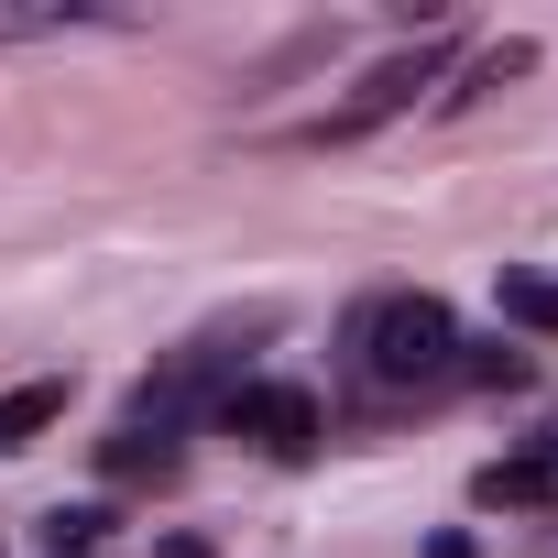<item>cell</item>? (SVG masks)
<instances>
[{
  "label": "cell",
  "mask_w": 558,
  "mask_h": 558,
  "mask_svg": "<svg viewBox=\"0 0 558 558\" xmlns=\"http://www.w3.org/2000/svg\"><path fill=\"white\" fill-rule=\"evenodd\" d=\"M362 362H373V384H427L460 362V329L438 296H384V307H362Z\"/></svg>",
  "instance_id": "1"
},
{
  "label": "cell",
  "mask_w": 558,
  "mask_h": 558,
  "mask_svg": "<svg viewBox=\"0 0 558 558\" xmlns=\"http://www.w3.org/2000/svg\"><path fill=\"white\" fill-rule=\"evenodd\" d=\"M219 427L252 438V449H274V460H307L318 449V395H296V384H230Z\"/></svg>",
  "instance_id": "2"
},
{
  "label": "cell",
  "mask_w": 558,
  "mask_h": 558,
  "mask_svg": "<svg viewBox=\"0 0 558 558\" xmlns=\"http://www.w3.org/2000/svg\"><path fill=\"white\" fill-rule=\"evenodd\" d=\"M438 66H449V45H416V56H384L329 121H318V143H351V132H373V121H395V110H416V88H438Z\"/></svg>",
  "instance_id": "3"
},
{
  "label": "cell",
  "mask_w": 558,
  "mask_h": 558,
  "mask_svg": "<svg viewBox=\"0 0 558 558\" xmlns=\"http://www.w3.org/2000/svg\"><path fill=\"white\" fill-rule=\"evenodd\" d=\"M471 504H493V514L558 504V460H547V449H525V460H482V471H471Z\"/></svg>",
  "instance_id": "4"
},
{
  "label": "cell",
  "mask_w": 558,
  "mask_h": 558,
  "mask_svg": "<svg viewBox=\"0 0 558 558\" xmlns=\"http://www.w3.org/2000/svg\"><path fill=\"white\" fill-rule=\"evenodd\" d=\"M56 416H66V384H12L0 395V449H34Z\"/></svg>",
  "instance_id": "5"
},
{
  "label": "cell",
  "mask_w": 558,
  "mask_h": 558,
  "mask_svg": "<svg viewBox=\"0 0 558 558\" xmlns=\"http://www.w3.org/2000/svg\"><path fill=\"white\" fill-rule=\"evenodd\" d=\"M99 471H110V482H175V438H165V427H154V438L121 427V438L99 449Z\"/></svg>",
  "instance_id": "6"
},
{
  "label": "cell",
  "mask_w": 558,
  "mask_h": 558,
  "mask_svg": "<svg viewBox=\"0 0 558 558\" xmlns=\"http://www.w3.org/2000/svg\"><path fill=\"white\" fill-rule=\"evenodd\" d=\"M504 318L536 329V340H558V274H525V263H514V274H504Z\"/></svg>",
  "instance_id": "7"
},
{
  "label": "cell",
  "mask_w": 558,
  "mask_h": 558,
  "mask_svg": "<svg viewBox=\"0 0 558 558\" xmlns=\"http://www.w3.org/2000/svg\"><path fill=\"white\" fill-rule=\"evenodd\" d=\"M449 373H471V384H525L536 362H525V351H504V340H471V351H460Z\"/></svg>",
  "instance_id": "8"
},
{
  "label": "cell",
  "mask_w": 558,
  "mask_h": 558,
  "mask_svg": "<svg viewBox=\"0 0 558 558\" xmlns=\"http://www.w3.org/2000/svg\"><path fill=\"white\" fill-rule=\"evenodd\" d=\"M525 66H536V45H493V56L471 66V88H460V99H493V88H504V77H525Z\"/></svg>",
  "instance_id": "9"
},
{
  "label": "cell",
  "mask_w": 558,
  "mask_h": 558,
  "mask_svg": "<svg viewBox=\"0 0 558 558\" xmlns=\"http://www.w3.org/2000/svg\"><path fill=\"white\" fill-rule=\"evenodd\" d=\"M99 536H110V514H99V504H77V514H56V558H88Z\"/></svg>",
  "instance_id": "10"
},
{
  "label": "cell",
  "mask_w": 558,
  "mask_h": 558,
  "mask_svg": "<svg viewBox=\"0 0 558 558\" xmlns=\"http://www.w3.org/2000/svg\"><path fill=\"white\" fill-rule=\"evenodd\" d=\"M154 558H208V547H197V536H165V547H154Z\"/></svg>",
  "instance_id": "11"
},
{
  "label": "cell",
  "mask_w": 558,
  "mask_h": 558,
  "mask_svg": "<svg viewBox=\"0 0 558 558\" xmlns=\"http://www.w3.org/2000/svg\"><path fill=\"white\" fill-rule=\"evenodd\" d=\"M427 558H471V536H438V547H427Z\"/></svg>",
  "instance_id": "12"
},
{
  "label": "cell",
  "mask_w": 558,
  "mask_h": 558,
  "mask_svg": "<svg viewBox=\"0 0 558 558\" xmlns=\"http://www.w3.org/2000/svg\"><path fill=\"white\" fill-rule=\"evenodd\" d=\"M547 460H558V416H547Z\"/></svg>",
  "instance_id": "13"
}]
</instances>
